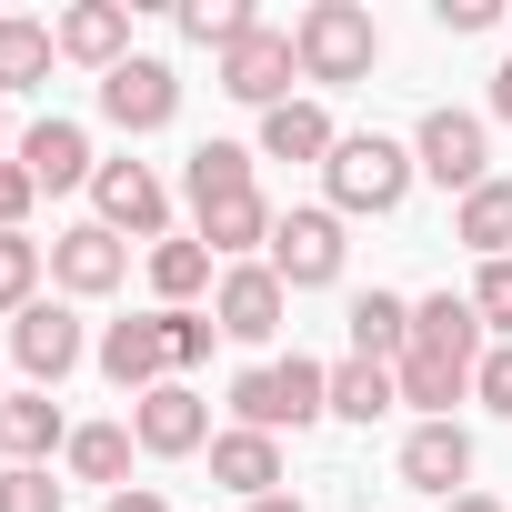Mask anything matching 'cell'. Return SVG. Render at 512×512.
<instances>
[{
  "label": "cell",
  "mask_w": 512,
  "mask_h": 512,
  "mask_svg": "<svg viewBox=\"0 0 512 512\" xmlns=\"http://www.w3.org/2000/svg\"><path fill=\"white\" fill-rule=\"evenodd\" d=\"M251 31H262L251 0H181V41H201V51H241Z\"/></svg>",
  "instance_id": "30"
},
{
  "label": "cell",
  "mask_w": 512,
  "mask_h": 512,
  "mask_svg": "<svg viewBox=\"0 0 512 512\" xmlns=\"http://www.w3.org/2000/svg\"><path fill=\"white\" fill-rule=\"evenodd\" d=\"M412 352L482 362V312H472V292H432V302H412Z\"/></svg>",
  "instance_id": "19"
},
{
  "label": "cell",
  "mask_w": 512,
  "mask_h": 512,
  "mask_svg": "<svg viewBox=\"0 0 512 512\" xmlns=\"http://www.w3.org/2000/svg\"><path fill=\"white\" fill-rule=\"evenodd\" d=\"M472 392H482V412H502V422H512V342H492V352H482Z\"/></svg>",
  "instance_id": "34"
},
{
  "label": "cell",
  "mask_w": 512,
  "mask_h": 512,
  "mask_svg": "<svg viewBox=\"0 0 512 512\" xmlns=\"http://www.w3.org/2000/svg\"><path fill=\"white\" fill-rule=\"evenodd\" d=\"M272 201L262 191H241V201H221V211H201V241H211V262L231 272V262H251V251H272Z\"/></svg>",
  "instance_id": "22"
},
{
  "label": "cell",
  "mask_w": 512,
  "mask_h": 512,
  "mask_svg": "<svg viewBox=\"0 0 512 512\" xmlns=\"http://www.w3.org/2000/svg\"><path fill=\"white\" fill-rule=\"evenodd\" d=\"M0 141H11V101H0Z\"/></svg>",
  "instance_id": "41"
},
{
  "label": "cell",
  "mask_w": 512,
  "mask_h": 512,
  "mask_svg": "<svg viewBox=\"0 0 512 512\" xmlns=\"http://www.w3.org/2000/svg\"><path fill=\"white\" fill-rule=\"evenodd\" d=\"M51 41H61V61H81V71H121L131 61V11H121V0H81V11H61L51 21Z\"/></svg>",
  "instance_id": "15"
},
{
  "label": "cell",
  "mask_w": 512,
  "mask_h": 512,
  "mask_svg": "<svg viewBox=\"0 0 512 512\" xmlns=\"http://www.w3.org/2000/svg\"><path fill=\"white\" fill-rule=\"evenodd\" d=\"M502 31H512V21H502Z\"/></svg>",
  "instance_id": "42"
},
{
  "label": "cell",
  "mask_w": 512,
  "mask_h": 512,
  "mask_svg": "<svg viewBox=\"0 0 512 512\" xmlns=\"http://www.w3.org/2000/svg\"><path fill=\"white\" fill-rule=\"evenodd\" d=\"M412 171L422 181H442V191H482L492 181V141H482V111H422V131H412Z\"/></svg>",
  "instance_id": "5"
},
{
  "label": "cell",
  "mask_w": 512,
  "mask_h": 512,
  "mask_svg": "<svg viewBox=\"0 0 512 512\" xmlns=\"http://www.w3.org/2000/svg\"><path fill=\"white\" fill-rule=\"evenodd\" d=\"M332 111L322 101H282V111H262V141H251V151H262V161H332Z\"/></svg>",
  "instance_id": "21"
},
{
  "label": "cell",
  "mask_w": 512,
  "mask_h": 512,
  "mask_svg": "<svg viewBox=\"0 0 512 512\" xmlns=\"http://www.w3.org/2000/svg\"><path fill=\"white\" fill-rule=\"evenodd\" d=\"M292 81H302V51H292V31H251L241 51H221V91L231 101H251V111H282L292 101Z\"/></svg>",
  "instance_id": "11"
},
{
  "label": "cell",
  "mask_w": 512,
  "mask_h": 512,
  "mask_svg": "<svg viewBox=\"0 0 512 512\" xmlns=\"http://www.w3.org/2000/svg\"><path fill=\"white\" fill-rule=\"evenodd\" d=\"M151 292H161V312H191L201 292H221V262H211L201 231L191 241H151Z\"/></svg>",
  "instance_id": "20"
},
{
  "label": "cell",
  "mask_w": 512,
  "mask_h": 512,
  "mask_svg": "<svg viewBox=\"0 0 512 512\" xmlns=\"http://www.w3.org/2000/svg\"><path fill=\"white\" fill-rule=\"evenodd\" d=\"M472 312H482L492 342H512V262H482L472 272Z\"/></svg>",
  "instance_id": "32"
},
{
  "label": "cell",
  "mask_w": 512,
  "mask_h": 512,
  "mask_svg": "<svg viewBox=\"0 0 512 512\" xmlns=\"http://www.w3.org/2000/svg\"><path fill=\"white\" fill-rule=\"evenodd\" d=\"M81 352H91V332H81L71 302H31V312L11 322V362H21L31 392H61V382L81 372Z\"/></svg>",
  "instance_id": "7"
},
{
  "label": "cell",
  "mask_w": 512,
  "mask_h": 512,
  "mask_svg": "<svg viewBox=\"0 0 512 512\" xmlns=\"http://www.w3.org/2000/svg\"><path fill=\"white\" fill-rule=\"evenodd\" d=\"M51 282H61L71 302H111V292L131 282V241H121V231H101V221L51 231Z\"/></svg>",
  "instance_id": "8"
},
{
  "label": "cell",
  "mask_w": 512,
  "mask_h": 512,
  "mask_svg": "<svg viewBox=\"0 0 512 512\" xmlns=\"http://www.w3.org/2000/svg\"><path fill=\"white\" fill-rule=\"evenodd\" d=\"M71 482H51V462H0V512H61Z\"/></svg>",
  "instance_id": "31"
},
{
  "label": "cell",
  "mask_w": 512,
  "mask_h": 512,
  "mask_svg": "<svg viewBox=\"0 0 512 512\" xmlns=\"http://www.w3.org/2000/svg\"><path fill=\"white\" fill-rule=\"evenodd\" d=\"M402 482L432 492V502L472 492V432H462V422H412V432H402Z\"/></svg>",
  "instance_id": "13"
},
{
  "label": "cell",
  "mask_w": 512,
  "mask_h": 512,
  "mask_svg": "<svg viewBox=\"0 0 512 512\" xmlns=\"http://www.w3.org/2000/svg\"><path fill=\"white\" fill-rule=\"evenodd\" d=\"M31 201H41V181H31L21 161H0V231H21V221H31Z\"/></svg>",
  "instance_id": "36"
},
{
  "label": "cell",
  "mask_w": 512,
  "mask_h": 512,
  "mask_svg": "<svg viewBox=\"0 0 512 512\" xmlns=\"http://www.w3.org/2000/svg\"><path fill=\"white\" fill-rule=\"evenodd\" d=\"M41 272H51V251L31 231H0V322H21L41 302Z\"/></svg>",
  "instance_id": "29"
},
{
  "label": "cell",
  "mask_w": 512,
  "mask_h": 512,
  "mask_svg": "<svg viewBox=\"0 0 512 512\" xmlns=\"http://www.w3.org/2000/svg\"><path fill=\"white\" fill-rule=\"evenodd\" d=\"M282 312H292V292H282V272H272V262H231V272H221V292H211V322H221L231 342H272V332H282Z\"/></svg>",
  "instance_id": "12"
},
{
  "label": "cell",
  "mask_w": 512,
  "mask_h": 512,
  "mask_svg": "<svg viewBox=\"0 0 512 512\" xmlns=\"http://www.w3.org/2000/svg\"><path fill=\"white\" fill-rule=\"evenodd\" d=\"M21 171H31L41 191H81V181H91L101 161H91V131L51 111V121H31V131H21Z\"/></svg>",
  "instance_id": "16"
},
{
  "label": "cell",
  "mask_w": 512,
  "mask_h": 512,
  "mask_svg": "<svg viewBox=\"0 0 512 512\" xmlns=\"http://www.w3.org/2000/svg\"><path fill=\"white\" fill-rule=\"evenodd\" d=\"M442 512H502V502H492V492H452Z\"/></svg>",
  "instance_id": "39"
},
{
  "label": "cell",
  "mask_w": 512,
  "mask_h": 512,
  "mask_svg": "<svg viewBox=\"0 0 512 512\" xmlns=\"http://www.w3.org/2000/svg\"><path fill=\"white\" fill-rule=\"evenodd\" d=\"M51 452H71V422H61V402L51 392H0V462H51Z\"/></svg>",
  "instance_id": "18"
},
{
  "label": "cell",
  "mask_w": 512,
  "mask_h": 512,
  "mask_svg": "<svg viewBox=\"0 0 512 512\" xmlns=\"http://www.w3.org/2000/svg\"><path fill=\"white\" fill-rule=\"evenodd\" d=\"M231 412H241V432H312V422H332V372L322 362H251L241 382H231Z\"/></svg>",
  "instance_id": "2"
},
{
  "label": "cell",
  "mask_w": 512,
  "mask_h": 512,
  "mask_svg": "<svg viewBox=\"0 0 512 512\" xmlns=\"http://www.w3.org/2000/svg\"><path fill=\"white\" fill-rule=\"evenodd\" d=\"M342 322H352V352H362V362H402V352H412V302H402V292H352Z\"/></svg>",
  "instance_id": "25"
},
{
  "label": "cell",
  "mask_w": 512,
  "mask_h": 512,
  "mask_svg": "<svg viewBox=\"0 0 512 512\" xmlns=\"http://www.w3.org/2000/svg\"><path fill=\"white\" fill-rule=\"evenodd\" d=\"M432 21L442 31H502L512 11H502V0H432Z\"/></svg>",
  "instance_id": "35"
},
{
  "label": "cell",
  "mask_w": 512,
  "mask_h": 512,
  "mask_svg": "<svg viewBox=\"0 0 512 512\" xmlns=\"http://www.w3.org/2000/svg\"><path fill=\"white\" fill-rule=\"evenodd\" d=\"M452 241L472 251V262H512V181H482V191H462V211H452Z\"/></svg>",
  "instance_id": "23"
},
{
  "label": "cell",
  "mask_w": 512,
  "mask_h": 512,
  "mask_svg": "<svg viewBox=\"0 0 512 512\" xmlns=\"http://www.w3.org/2000/svg\"><path fill=\"white\" fill-rule=\"evenodd\" d=\"M91 362H101V372H111L131 402H141V392H161V382H171V332H161V312H141V322H111Z\"/></svg>",
  "instance_id": "14"
},
{
  "label": "cell",
  "mask_w": 512,
  "mask_h": 512,
  "mask_svg": "<svg viewBox=\"0 0 512 512\" xmlns=\"http://www.w3.org/2000/svg\"><path fill=\"white\" fill-rule=\"evenodd\" d=\"M342 251H352V241H342V211L322 201V211H282V221H272V251H262V262L282 272V292H332V282H342Z\"/></svg>",
  "instance_id": "4"
},
{
  "label": "cell",
  "mask_w": 512,
  "mask_h": 512,
  "mask_svg": "<svg viewBox=\"0 0 512 512\" xmlns=\"http://www.w3.org/2000/svg\"><path fill=\"white\" fill-rule=\"evenodd\" d=\"M292 51H302V81L352 91V81H372L382 31H372V11H362V0H312V11L292 21Z\"/></svg>",
  "instance_id": "3"
},
{
  "label": "cell",
  "mask_w": 512,
  "mask_h": 512,
  "mask_svg": "<svg viewBox=\"0 0 512 512\" xmlns=\"http://www.w3.org/2000/svg\"><path fill=\"white\" fill-rule=\"evenodd\" d=\"M161 332H171V372H191V362H211V312H161Z\"/></svg>",
  "instance_id": "33"
},
{
  "label": "cell",
  "mask_w": 512,
  "mask_h": 512,
  "mask_svg": "<svg viewBox=\"0 0 512 512\" xmlns=\"http://www.w3.org/2000/svg\"><path fill=\"white\" fill-rule=\"evenodd\" d=\"M382 412H402V382H392V362H362V352H342V362H332V422H382Z\"/></svg>",
  "instance_id": "26"
},
{
  "label": "cell",
  "mask_w": 512,
  "mask_h": 512,
  "mask_svg": "<svg viewBox=\"0 0 512 512\" xmlns=\"http://www.w3.org/2000/svg\"><path fill=\"white\" fill-rule=\"evenodd\" d=\"M171 111H181V71L151 61V51H131V61L101 81V121L131 131V141H141V131H171Z\"/></svg>",
  "instance_id": "9"
},
{
  "label": "cell",
  "mask_w": 512,
  "mask_h": 512,
  "mask_svg": "<svg viewBox=\"0 0 512 512\" xmlns=\"http://www.w3.org/2000/svg\"><path fill=\"white\" fill-rule=\"evenodd\" d=\"M492 121H512V61L492 71Z\"/></svg>",
  "instance_id": "38"
},
{
  "label": "cell",
  "mask_w": 512,
  "mask_h": 512,
  "mask_svg": "<svg viewBox=\"0 0 512 512\" xmlns=\"http://www.w3.org/2000/svg\"><path fill=\"white\" fill-rule=\"evenodd\" d=\"M322 181H332V211L342 221H382V211H402V191L422 181L412 171V141H392V131H342L332 141V161H322Z\"/></svg>",
  "instance_id": "1"
},
{
  "label": "cell",
  "mask_w": 512,
  "mask_h": 512,
  "mask_svg": "<svg viewBox=\"0 0 512 512\" xmlns=\"http://www.w3.org/2000/svg\"><path fill=\"white\" fill-rule=\"evenodd\" d=\"M251 512H302V492H272V502H251Z\"/></svg>",
  "instance_id": "40"
},
{
  "label": "cell",
  "mask_w": 512,
  "mask_h": 512,
  "mask_svg": "<svg viewBox=\"0 0 512 512\" xmlns=\"http://www.w3.org/2000/svg\"><path fill=\"white\" fill-rule=\"evenodd\" d=\"M101 512H171V502H161V492H151V482H131V492H111V502H101Z\"/></svg>",
  "instance_id": "37"
},
{
  "label": "cell",
  "mask_w": 512,
  "mask_h": 512,
  "mask_svg": "<svg viewBox=\"0 0 512 512\" xmlns=\"http://www.w3.org/2000/svg\"><path fill=\"white\" fill-rule=\"evenodd\" d=\"M251 161H262V151H241V141H201V151L181 161V191H191V211H221V201H241V191H251Z\"/></svg>",
  "instance_id": "24"
},
{
  "label": "cell",
  "mask_w": 512,
  "mask_h": 512,
  "mask_svg": "<svg viewBox=\"0 0 512 512\" xmlns=\"http://www.w3.org/2000/svg\"><path fill=\"white\" fill-rule=\"evenodd\" d=\"M211 482L241 492V502H272V492H282V442H272V432H241V422L211 432Z\"/></svg>",
  "instance_id": "17"
},
{
  "label": "cell",
  "mask_w": 512,
  "mask_h": 512,
  "mask_svg": "<svg viewBox=\"0 0 512 512\" xmlns=\"http://www.w3.org/2000/svg\"><path fill=\"white\" fill-rule=\"evenodd\" d=\"M131 442H141L151 462L211 452V402H201L191 382H161V392H141V402H131Z\"/></svg>",
  "instance_id": "10"
},
{
  "label": "cell",
  "mask_w": 512,
  "mask_h": 512,
  "mask_svg": "<svg viewBox=\"0 0 512 512\" xmlns=\"http://www.w3.org/2000/svg\"><path fill=\"white\" fill-rule=\"evenodd\" d=\"M91 221L121 241H171V191L151 161H101L91 171Z\"/></svg>",
  "instance_id": "6"
},
{
  "label": "cell",
  "mask_w": 512,
  "mask_h": 512,
  "mask_svg": "<svg viewBox=\"0 0 512 512\" xmlns=\"http://www.w3.org/2000/svg\"><path fill=\"white\" fill-rule=\"evenodd\" d=\"M51 61H61L51 21H11V11H0V101H11V91H41Z\"/></svg>",
  "instance_id": "28"
},
{
  "label": "cell",
  "mask_w": 512,
  "mask_h": 512,
  "mask_svg": "<svg viewBox=\"0 0 512 512\" xmlns=\"http://www.w3.org/2000/svg\"><path fill=\"white\" fill-rule=\"evenodd\" d=\"M131 452H141L131 422H71V452H61V462H71V482H111V492H131V482H121Z\"/></svg>",
  "instance_id": "27"
}]
</instances>
